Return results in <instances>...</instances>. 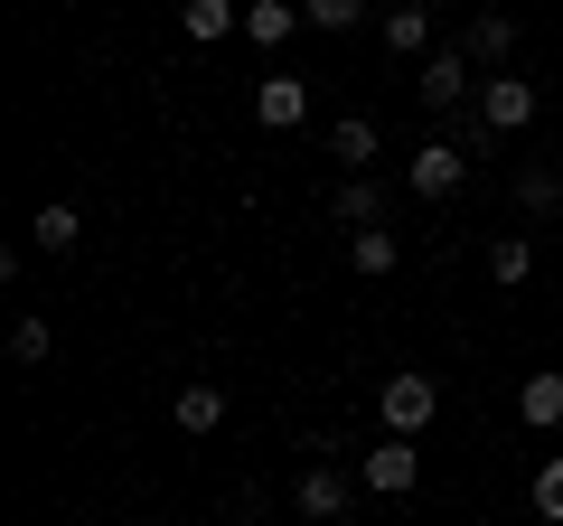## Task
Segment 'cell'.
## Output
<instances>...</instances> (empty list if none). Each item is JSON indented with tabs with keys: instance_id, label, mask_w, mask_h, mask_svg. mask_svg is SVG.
Masks as SVG:
<instances>
[{
	"instance_id": "cell-21",
	"label": "cell",
	"mask_w": 563,
	"mask_h": 526,
	"mask_svg": "<svg viewBox=\"0 0 563 526\" xmlns=\"http://www.w3.org/2000/svg\"><path fill=\"white\" fill-rule=\"evenodd\" d=\"M536 517H544V526H563V451L536 470Z\"/></svg>"
},
{
	"instance_id": "cell-8",
	"label": "cell",
	"mask_w": 563,
	"mask_h": 526,
	"mask_svg": "<svg viewBox=\"0 0 563 526\" xmlns=\"http://www.w3.org/2000/svg\"><path fill=\"white\" fill-rule=\"evenodd\" d=\"M179 29H188L198 47H217L225 29H244V10H235V0H179Z\"/></svg>"
},
{
	"instance_id": "cell-6",
	"label": "cell",
	"mask_w": 563,
	"mask_h": 526,
	"mask_svg": "<svg viewBox=\"0 0 563 526\" xmlns=\"http://www.w3.org/2000/svg\"><path fill=\"white\" fill-rule=\"evenodd\" d=\"M254 113L273 122V132H291V122L310 113V85H301V76H263V85H254Z\"/></svg>"
},
{
	"instance_id": "cell-3",
	"label": "cell",
	"mask_w": 563,
	"mask_h": 526,
	"mask_svg": "<svg viewBox=\"0 0 563 526\" xmlns=\"http://www.w3.org/2000/svg\"><path fill=\"white\" fill-rule=\"evenodd\" d=\"M526 122H536V85H526V76H479V132L517 142Z\"/></svg>"
},
{
	"instance_id": "cell-1",
	"label": "cell",
	"mask_w": 563,
	"mask_h": 526,
	"mask_svg": "<svg viewBox=\"0 0 563 526\" xmlns=\"http://www.w3.org/2000/svg\"><path fill=\"white\" fill-rule=\"evenodd\" d=\"M376 414H385V432L413 442V432L442 414V385H432V376H385V385H376Z\"/></svg>"
},
{
	"instance_id": "cell-4",
	"label": "cell",
	"mask_w": 563,
	"mask_h": 526,
	"mask_svg": "<svg viewBox=\"0 0 563 526\" xmlns=\"http://www.w3.org/2000/svg\"><path fill=\"white\" fill-rule=\"evenodd\" d=\"M357 480L376 489V498H404V489L422 480V451L404 442V432H385V442H376V451H366V461H357Z\"/></svg>"
},
{
	"instance_id": "cell-20",
	"label": "cell",
	"mask_w": 563,
	"mask_h": 526,
	"mask_svg": "<svg viewBox=\"0 0 563 526\" xmlns=\"http://www.w3.org/2000/svg\"><path fill=\"white\" fill-rule=\"evenodd\" d=\"M47 348H57V329H47V320H20V329H10V358H20V366H47Z\"/></svg>"
},
{
	"instance_id": "cell-17",
	"label": "cell",
	"mask_w": 563,
	"mask_h": 526,
	"mask_svg": "<svg viewBox=\"0 0 563 526\" xmlns=\"http://www.w3.org/2000/svg\"><path fill=\"white\" fill-rule=\"evenodd\" d=\"M347 254H357L366 283H385V273H395V235H385V226H357V235H347Z\"/></svg>"
},
{
	"instance_id": "cell-11",
	"label": "cell",
	"mask_w": 563,
	"mask_h": 526,
	"mask_svg": "<svg viewBox=\"0 0 563 526\" xmlns=\"http://www.w3.org/2000/svg\"><path fill=\"white\" fill-rule=\"evenodd\" d=\"M488 283H498V292L536 283V244H526V235H498V244H488Z\"/></svg>"
},
{
	"instance_id": "cell-2",
	"label": "cell",
	"mask_w": 563,
	"mask_h": 526,
	"mask_svg": "<svg viewBox=\"0 0 563 526\" xmlns=\"http://www.w3.org/2000/svg\"><path fill=\"white\" fill-rule=\"evenodd\" d=\"M404 188L413 198H461L470 188V142H422L413 169H404Z\"/></svg>"
},
{
	"instance_id": "cell-14",
	"label": "cell",
	"mask_w": 563,
	"mask_h": 526,
	"mask_svg": "<svg viewBox=\"0 0 563 526\" xmlns=\"http://www.w3.org/2000/svg\"><path fill=\"white\" fill-rule=\"evenodd\" d=\"M329 217H339L347 235H357V226H376V217H385V188H376V179H347L339 198H329Z\"/></svg>"
},
{
	"instance_id": "cell-18",
	"label": "cell",
	"mask_w": 563,
	"mask_h": 526,
	"mask_svg": "<svg viewBox=\"0 0 563 526\" xmlns=\"http://www.w3.org/2000/svg\"><path fill=\"white\" fill-rule=\"evenodd\" d=\"M517 207H526V217H554V207H563V169H526V179H517Z\"/></svg>"
},
{
	"instance_id": "cell-5",
	"label": "cell",
	"mask_w": 563,
	"mask_h": 526,
	"mask_svg": "<svg viewBox=\"0 0 563 526\" xmlns=\"http://www.w3.org/2000/svg\"><path fill=\"white\" fill-rule=\"evenodd\" d=\"M470 95H479V85H470V47H432V76H422V103H432V113H461Z\"/></svg>"
},
{
	"instance_id": "cell-16",
	"label": "cell",
	"mask_w": 563,
	"mask_h": 526,
	"mask_svg": "<svg viewBox=\"0 0 563 526\" xmlns=\"http://www.w3.org/2000/svg\"><path fill=\"white\" fill-rule=\"evenodd\" d=\"M225 424V385H179V432H217Z\"/></svg>"
},
{
	"instance_id": "cell-22",
	"label": "cell",
	"mask_w": 563,
	"mask_h": 526,
	"mask_svg": "<svg viewBox=\"0 0 563 526\" xmlns=\"http://www.w3.org/2000/svg\"><path fill=\"white\" fill-rule=\"evenodd\" d=\"M301 10H310V29H357L366 0H301Z\"/></svg>"
},
{
	"instance_id": "cell-7",
	"label": "cell",
	"mask_w": 563,
	"mask_h": 526,
	"mask_svg": "<svg viewBox=\"0 0 563 526\" xmlns=\"http://www.w3.org/2000/svg\"><path fill=\"white\" fill-rule=\"evenodd\" d=\"M301 20H310L301 0H254V10H244V39H254V47H282Z\"/></svg>"
},
{
	"instance_id": "cell-12",
	"label": "cell",
	"mask_w": 563,
	"mask_h": 526,
	"mask_svg": "<svg viewBox=\"0 0 563 526\" xmlns=\"http://www.w3.org/2000/svg\"><path fill=\"white\" fill-rule=\"evenodd\" d=\"M385 47L422 57V47H432V10H422V0H395V10H385Z\"/></svg>"
},
{
	"instance_id": "cell-19",
	"label": "cell",
	"mask_w": 563,
	"mask_h": 526,
	"mask_svg": "<svg viewBox=\"0 0 563 526\" xmlns=\"http://www.w3.org/2000/svg\"><path fill=\"white\" fill-rule=\"evenodd\" d=\"M339 507H347V480L339 470H310L301 480V517H339Z\"/></svg>"
},
{
	"instance_id": "cell-15",
	"label": "cell",
	"mask_w": 563,
	"mask_h": 526,
	"mask_svg": "<svg viewBox=\"0 0 563 526\" xmlns=\"http://www.w3.org/2000/svg\"><path fill=\"white\" fill-rule=\"evenodd\" d=\"M329 151L347 161V179H366V161H376V122H366V113H347L339 132H329Z\"/></svg>"
},
{
	"instance_id": "cell-9",
	"label": "cell",
	"mask_w": 563,
	"mask_h": 526,
	"mask_svg": "<svg viewBox=\"0 0 563 526\" xmlns=\"http://www.w3.org/2000/svg\"><path fill=\"white\" fill-rule=\"evenodd\" d=\"M76 235H85V217H76V207H38V217H29V244H38V254H76Z\"/></svg>"
},
{
	"instance_id": "cell-23",
	"label": "cell",
	"mask_w": 563,
	"mask_h": 526,
	"mask_svg": "<svg viewBox=\"0 0 563 526\" xmlns=\"http://www.w3.org/2000/svg\"><path fill=\"white\" fill-rule=\"evenodd\" d=\"M554 169H563V151H554Z\"/></svg>"
},
{
	"instance_id": "cell-10",
	"label": "cell",
	"mask_w": 563,
	"mask_h": 526,
	"mask_svg": "<svg viewBox=\"0 0 563 526\" xmlns=\"http://www.w3.org/2000/svg\"><path fill=\"white\" fill-rule=\"evenodd\" d=\"M507 47H517V20L507 10H479L470 20V66H507Z\"/></svg>"
},
{
	"instance_id": "cell-13",
	"label": "cell",
	"mask_w": 563,
	"mask_h": 526,
	"mask_svg": "<svg viewBox=\"0 0 563 526\" xmlns=\"http://www.w3.org/2000/svg\"><path fill=\"white\" fill-rule=\"evenodd\" d=\"M517 414H526V424H536V432H554V424H563V376H554V366H544V376H526Z\"/></svg>"
}]
</instances>
